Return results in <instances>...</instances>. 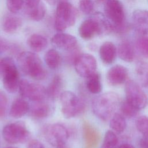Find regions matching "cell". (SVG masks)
Here are the masks:
<instances>
[{
  "instance_id": "1",
  "label": "cell",
  "mask_w": 148,
  "mask_h": 148,
  "mask_svg": "<svg viewBox=\"0 0 148 148\" xmlns=\"http://www.w3.org/2000/svg\"><path fill=\"white\" fill-rule=\"evenodd\" d=\"M120 104L118 94L110 91L94 98L91 106L94 114L100 120L106 121L115 113Z\"/></svg>"
},
{
  "instance_id": "2",
  "label": "cell",
  "mask_w": 148,
  "mask_h": 148,
  "mask_svg": "<svg viewBox=\"0 0 148 148\" xmlns=\"http://www.w3.org/2000/svg\"><path fill=\"white\" fill-rule=\"evenodd\" d=\"M17 62L21 70L33 79L42 80L47 77V71L40 57L35 53L31 51L21 53L18 56Z\"/></svg>"
},
{
  "instance_id": "3",
  "label": "cell",
  "mask_w": 148,
  "mask_h": 148,
  "mask_svg": "<svg viewBox=\"0 0 148 148\" xmlns=\"http://www.w3.org/2000/svg\"><path fill=\"white\" fill-rule=\"evenodd\" d=\"M77 16V10L65 0L61 1L56 8L54 26L57 31L62 32L73 25Z\"/></svg>"
},
{
  "instance_id": "4",
  "label": "cell",
  "mask_w": 148,
  "mask_h": 148,
  "mask_svg": "<svg viewBox=\"0 0 148 148\" xmlns=\"http://www.w3.org/2000/svg\"><path fill=\"white\" fill-rule=\"evenodd\" d=\"M2 82L4 88L9 93L16 92L20 83L19 73L14 60L10 57L0 60Z\"/></svg>"
},
{
  "instance_id": "5",
  "label": "cell",
  "mask_w": 148,
  "mask_h": 148,
  "mask_svg": "<svg viewBox=\"0 0 148 148\" xmlns=\"http://www.w3.org/2000/svg\"><path fill=\"white\" fill-rule=\"evenodd\" d=\"M60 100L61 112L66 119L76 117L83 113L85 110L83 101L72 91L62 92Z\"/></svg>"
},
{
  "instance_id": "6",
  "label": "cell",
  "mask_w": 148,
  "mask_h": 148,
  "mask_svg": "<svg viewBox=\"0 0 148 148\" xmlns=\"http://www.w3.org/2000/svg\"><path fill=\"white\" fill-rule=\"evenodd\" d=\"M3 139L11 144L22 143L27 141L30 137V133L25 123L18 121L6 125L3 128Z\"/></svg>"
},
{
  "instance_id": "7",
  "label": "cell",
  "mask_w": 148,
  "mask_h": 148,
  "mask_svg": "<svg viewBox=\"0 0 148 148\" xmlns=\"http://www.w3.org/2000/svg\"><path fill=\"white\" fill-rule=\"evenodd\" d=\"M43 134L46 140L57 148L66 144L70 136V132L64 125L54 123L45 125L43 127Z\"/></svg>"
},
{
  "instance_id": "8",
  "label": "cell",
  "mask_w": 148,
  "mask_h": 148,
  "mask_svg": "<svg viewBox=\"0 0 148 148\" xmlns=\"http://www.w3.org/2000/svg\"><path fill=\"white\" fill-rule=\"evenodd\" d=\"M125 93L126 101L136 109L140 110L147 105V97L137 82L127 80L125 84Z\"/></svg>"
},
{
  "instance_id": "9",
  "label": "cell",
  "mask_w": 148,
  "mask_h": 148,
  "mask_svg": "<svg viewBox=\"0 0 148 148\" xmlns=\"http://www.w3.org/2000/svg\"><path fill=\"white\" fill-rule=\"evenodd\" d=\"M18 90L21 97L28 98L34 102L42 101L47 97L45 87L38 83H29L26 79L20 80Z\"/></svg>"
},
{
  "instance_id": "10",
  "label": "cell",
  "mask_w": 148,
  "mask_h": 148,
  "mask_svg": "<svg viewBox=\"0 0 148 148\" xmlns=\"http://www.w3.org/2000/svg\"><path fill=\"white\" fill-rule=\"evenodd\" d=\"M104 10L105 16L112 23L113 27L120 26L126 23L124 6L119 0H106Z\"/></svg>"
},
{
  "instance_id": "11",
  "label": "cell",
  "mask_w": 148,
  "mask_h": 148,
  "mask_svg": "<svg viewBox=\"0 0 148 148\" xmlns=\"http://www.w3.org/2000/svg\"><path fill=\"white\" fill-rule=\"evenodd\" d=\"M73 64L77 73L83 77L87 78L97 72V61L95 57L90 54H80Z\"/></svg>"
},
{
  "instance_id": "12",
  "label": "cell",
  "mask_w": 148,
  "mask_h": 148,
  "mask_svg": "<svg viewBox=\"0 0 148 148\" xmlns=\"http://www.w3.org/2000/svg\"><path fill=\"white\" fill-rule=\"evenodd\" d=\"M53 45L60 49H63L66 51L75 49L77 45V39L73 35L60 32L55 34L51 39Z\"/></svg>"
},
{
  "instance_id": "13",
  "label": "cell",
  "mask_w": 148,
  "mask_h": 148,
  "mask_svg": "<svg viewBox=\"0 0 148 148\" xmlns=\"http://www.w3.org/2000/svg\"><path fill=\"white\" fill-rule=\"evenodd\" d=\"M128 75L127 69L121 65H116L109 69L106 74L108 83L112 86H118L127 82Z\"/></svg>"
},
{
  "instance_id": "14",
  "label": "cell",
  "mask_w": 148,
  "mask_h": 148,
  "mask_svg": "<svg viewBox=\"0 0 148 148\" xmlns=\"http://www.w3.org/2000/svg\"><path fill=\"white\" fill-rule=\"evenodd\" d=\"M132 24L138 33L142 35L148 34V10H135L132 15Z\"/></svg>"
},
{
  "instance_id": "15",
  "label": "cell",
  "mask_w": 148,
  "mask_h": 148,
  "mask_svg": "<svg viewBox=\"0 0 148 148\" xmlns=\"http://www.w3.org/2000/svg\"><path fill=\"white\" fill-rule=\"evenodd\" d=\"M83 134L85 148H96L100 139L97 130L88 123L84 122L83 124Z\"/></svg>"
},
{
  "instance_id": "16",
  "label": "cell",
  "mask_w": 148,
  "mask_h": 148,
  "mask_svg": "<svg viewBox=\"0 0 148 148\" xmlns=\"http://www.w3.org/2000/svg\"><path fill=\"white\" fill-rule=\"evenodd\" d=\"M99 56L105 64H110L114 62L116 57L117 50L115 45L111 42H104L99 48Z\"/></svg>"
},
{
  "instance_id": "17",
  "label": "cell",
  "mask_w": 148,
  "mask_h": 148,
  "mask_svg": "<svg viewBox=\"0 0 148 148\" xmlns=\"http://www.w3.org/2000/svg\"><path fill=\"white\" fill-rule=\"evenodd\" d=\"M35 102L29 108V115L36 119H42L47 117L51 111L49 104L44 101Z\"/></svg>"
},
{
  "instance_id": "18",
  "label": "cell",
  "mask_w": 148,
  "mask_h": 148,
  "mask_svg": "<svg viewBox=\"0 0 148 148\" xmlns=\"http://www.w3.org/2000/svg\"><path fill=\"white\" fill-rule=\"evenodd\" d=\"M28 103L23 98H17L12 102L9 114L14 119L20 118L26 114L29 110Z\"/></svg>"
},
{
  "instance_id": "19",
  "label": "cell",
  "mask_w": 148,
  "mask_h": 148,
  "mask_svg": "<svg viewBox=\"0 0 148 148\" xmlns=\"http://www.w3.org/2000/svg\"><path fill=\"white\" fill-rule=\"evenodd\" d=\"M22 25L21 18L14 14L6 16L2 23V28L3 31L8 34H13L17 32Z\"/></svg>"
},
{
  "instance_id": "20",
  "label": "cell",
  "mask_w": 148,
  "mask_h": 148,
  "mask_svg": "<svg viewBox=\"0 0 148 148\" xmlns=\"http://www.w3.org/2000/svg\"><path fill=\"white\" fill-rule=\"evenodd\" d=\"M62 80L60 75H55L46 88L47 96L51 100L60 97L62 88Z\"/></svg>"
},
{
  "instance_id": "21",
  "label": "cell",
  "mask_w": 148,
  "mask_h": 148,
  "mask_svg": "<svg viewBox=\"0 0 148 148\" xmlns=\"http://www.w3.org/2000/svg\"><path fill=\"white\" fill-rule=\"evenodd\" d=\"M47 40L43 35L34 34L27 39V45L29 47L35 52H40L45 50L47 46Z\"/></svg>"
},
{
  "instance_id": "22",
  "label": "cell",
  "mask_w": 148,
  "mask_h": 148,
  "mask_svg": "<svg viewBox=\"0 0 148 148\" xmlns=\"http://www.w3.org/2000/svg\"><path fill=\"white\" fill-rule=\"evenodd\" d=\"M118 54L119 57L123 61L128 62H132L135 57L134 49L131 43L127 41H122L118 47Z\"/></svg>"
},
{
  "instance_id": "23",
  "label": "cell",
  "mask_w": 148,
  "mask_h": 148,
  "mask_svg": "<svg viewBox=\"0 0 148 148\" xmlns=\"http://www.w3.org/2000/svg\"><path fill=\"white\" fill-rule=\"evenodd\" d=\"M44 60L47 66L51 69L58 68L60 66L62 61L59 52L53 49L49 50L46 53Z\"/></svg>"
},
{
  "instance_id": "24",
  "label": "cell",
  "mask_w": 148,
  "mask_h": 148,
  "mask_svg": "<svg viewBox=\"0 0 148 148\" xmlns=\"http://www.w3.org/2000/svg\"><path fill=\"white\" fill-rule=\"evenodd\" d=\"M86 79V85L89 92L94 94H97L101 92L102 87L99 73L96 72Z\"/></svg>"
},
{
  "instance_id": "25",
  "label": "cell",
  "mask_w": 148,
  "mask_h": 148,
  "mask_svg": "<svg viewBox=\"0 0 148 148\" xmlns=\"http://www.w3.org/2000/svg\"><path fill=\"white\" fill-rule=\"evenodd\" d=\"M137 79L143 87L148 86V63L140 61L137 62L135 68Z\"/></svg>"
},
{
  "instance_id": "26",
  "label": "cell",
  "mask_w": 148,
  "mask_h": 148,
  "mask_svg": "<svg viewBox=\"0 0 148 148\" xmlns=\"http://www.w3.org/2000/svg\"><path fill=\"white\" fill-rule=\"evenodd\" d=\"M109 126L111 129L117 134L123 132L126 127L125 117L118 113H115L110 119Z\"/></svg>"
},
{
  "instance_id": "27",
  "label": "cell",
  "mask_w": 148,
  "mask_h": 148,
  "mask_svg": "<svg viewBox=\"0 0 148 148\" xmlns=\"http://www.w3.org/2000/svg\"><path fill=\"white\" fill-rule=\"evenodd\" d=\"M46 7L42 2H40L36 6L27 9L28 17L34 21H40L42 20L46 14Z\"/></svg>"
},
{
  "instance_id": "28",
  "label": "cell",
  "mask_w": 148,
  "mask_h": 148,
  "mask_svg": "<svg viewBox=\"0 0 148 148\" xmlns=\"http://www.w3.org/2000/svg\"><path fill=\"white\" fill-rule=\"evenodd\" d=\"M118 143V138L111 130L106 132L101 148H115Z\"/></svg>"
},
{
  "instance_id": "29",
  "label": "cell",
  "mask_w": 148,
  "mask_h": 148,
  "mask_svg": "<svg viewBox=\"0 0 148 148\" xmlns=\"http://www.w3.org/2000/svg\"><path fill=\"white\" fill-rule=\"evenodd\" d=\"M121 114H123L125 117L132 118L136 116L138 112L139 109H136L128 102L124 101L120 104Z\"/></svg>"
},
{
  "instance_id": "30",
  "label": "cell",
  "mask_w": 148,
  "mask_h": 148,
  "mask_svg": "<svg viewBox=\"0 0 148 148\" xmlns=\"http://www.w3.org/2000/svg\"><path fill=\"white\" fill-rule=\"evenodd\" d=\"M136 49L145 58H148V36L143 35L136 41Z\"/></svg>"
},
{
  "instance_id": "31",
  "label": "cell",
  "mask_w": 148,
  "mask_h": 148,
  "mask_svg": "<svg viewBox=\"0 0 148 148\" xmlns=\"http://www.w3.org/2000/svg\"><path fill=\"white\" fill-rule=\"evenodd\" d=\"M136 127L143 137L148 138V116H141L139 117L136 121Z\"/></svg>"
},
{
  "instance_id": "32",
  "label": "cell",
  "mask_w": 148,
  "mask_h": 148,
  "mask_svg": "<svg viewBox=\"0 0 148 148\" xmlns=\"http://www.w3.org/2000/svg\"><path fill=\"white\" fill-rule=\"evenodd\" d=\"M79 7L84 14L91 13L94 9V4L92 0H79Z\"/></svg>"
},
{
  "instance_id": "33",
  "label": "cell",
  "mask_w": 148,
  "mask_h": 148,
  "mask_svg": "<svg viewBox=\"0 0 148 148\" xmlns=\"http://www.w3.org/2000/svg\"><path fill=\"white\" fill-rule=\"evenodd\" d=\"M24 2V0H6V6L11 13H15L22 8Z\"/></svg>"
},
{
  "instance_id": "34",
  "label": "cell",
  "mask_w": 148,
  "mask_h": 148,
  "mask_svg": "<svg viewBox=\"0 0 148 148\" xmlns=\"http://www.w3.org/2000/svg\"><path fill=\"white\" fill-rule=\"evenodd\" d=\"M8 99L6 94L0 90V119L5 117L8 107Z\"/></svg>"
},
{
  "instance_id": "35",
  "label": "cell",
  "mask_w": 148,
  "mask_h": 148,
  "mask_svg": "<svg viewBox=\"0 0 148 148\" xmlns=\"http://www.w3.org/2000/svg\"><path fill=\"white\" fill-rule=\"evenodd\" d=\"M27 148H45L43 145L38 140H31L28 144Z\"/></svg>"
},
{
  "instance_id": "36",
  "label": "cell",
  "mask_w": 148,
  "mask_h": 148,
  "mask_svg": "<svg viewBox=\"0 0 148 148\" xmlns=\"http://www.w3.org/2000/svg\"><path fill=\"white\" fill-rule=\"evenodd\" d=\"M27 9L33 8L36 6L40 2V0H24Z\"/></svg>"
},
{
  "instance_id": "37",
  "label": "cell",
  "mask_w": 148,
  "mask_h": 148,
  "mask_svg": "<svg viewBox=\"0 0 148 148\" xmlns=\"http://www.w3.org/2000/svg\"><path fill=\"white\" fill-rule=\"evenodd\" d=\"M139 148H148V138L143 137L139 140Z\"/></svg>"
},
{
  "instance_id": "38",
  "label": "cell",
  "mask_w": 148,
  "mask_h": 148,
  "mask_svg": "<svg viewBox=\"0 0 148 148\" xmlns=\"http://www.w3.org/2000/svg\"><path fill=\"white\" fill-rule=\"evenodd\" d=\"M8 48V45L0 39V53L6 50Z\"/></svg>"
},
{
  "instance_id": "39",
  "label": "cell",
  "mask_w": 148,
  "mask_h": 148,
  "mask_svg": "<svg viewBox=\"0 0 148 148\" xmlns=\"http://www.w3.org/2000/svg\"><path fill=\"white\" fill-rule=\"evenodd\" d=\"M117 148H135V147L132 145H130L128 143H124L120 145Z\"/></svg>"
},
{
  "instance_id": "40",
  "label": "cell",
  "mask_w": 148,
  "mask_h": 148,
  "mask_svg": "<svg viewBox=\"0 0 148 148\" xmlns=\"http://www.w3.org/2000/svg\"><path fill=\"white\" fill-rule=\"evenodd\" d=\"M46 2L50 5H54L56 4L57 0H46Z\"/></svg>"
},
{
  "instance_id": "41",
  "label": "cell",
  "mask_w": 148,
  "mask_h": 148,
  "mask_svg": "<svg viewBox=\"0 0 148 148\" xmlns=\"http://www.w3.org/2000/svg\"><path fill=\"white\" fill-rule=\"evenodd\" d=\"M95 1L97 2H103L104 0H95Z\"/></svg>"
},
{
  "instance_id": "42",
  "label": "cell",
  "mask_w": 148,
  "mask_h": 148,
  "mask_svg": "<svg viewBox=\"0 0 148 148\" xmlns=\"http://www.w3.org/2000/svg\"><path fill=\"white\" fill-rule=\"evenodd\" d=\"M2 77V71H1V69L0 67V78Z\"/></svg>"
},
{
  "instance_id": "43",
  "label": "cell",
  "mask_w": 148,
  "mask_h": 148,
  "mask_svg": "<svg viewBox=\"0 0 148 148\" xmlns=\"http://www.w3.org/2000/svg\"><path fill=\"white\" fill-rule=\"evenodd\" d=\"M6 148H18V147H6Z\"/></svg>"
}]
</instances>
